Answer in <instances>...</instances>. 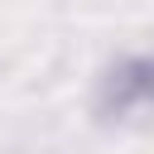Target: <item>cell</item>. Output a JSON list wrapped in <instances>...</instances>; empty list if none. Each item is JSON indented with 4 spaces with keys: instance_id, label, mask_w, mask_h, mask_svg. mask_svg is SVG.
Segmentation results:
<instances>
[{
    "instance_id": "cell-1",
    "label": "cell",
    "mask_w": 154,
    "mask_h": 154,
    "mask_svg": "<svg viewBox=\"0 0 154 154\" xmlns=\"http://www.w3.org/2000/svg\"><path fill=\"white\" fill-rule=\"evenodd\" d=\"M106 101L116 111L140 106V101H154V58H130L125 67H116L111 82H106Z\"/></svg>"
}]
</instances>
